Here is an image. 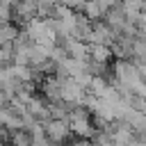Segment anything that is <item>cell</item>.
Instances as JSON below:
<instances>
[{"instance_id":"6da1fadb","label":"cell","mask_w":146,"mask_h":146,"mask_svg":"<svg viewBox=\"0 0 146 146\" xmlns=\"http://www.w3.org/2000/svg\"><path fill=\"white\" fill-rule=\"evenodd\" d=\"M66 121H68L71 132L78 139H94L96 132H98L96 130V123H94V116H91V112L87 107H71Z\"/></svg>"},{"instance_id":"3957f363","label":"cell","mask_w":146,"mask_h":146,"mask_svg":"<svg viewBox=\"0 0 146 146\" xmlns=\"http://www.w3.org/2000/svg\"><path fill=\"white\" fill-rule=\"evenodd\" d=\"M43 130H46V137L52 144H62L71 135V128H68V121L66 119H48L43 123Z\"/></svg>"},{"instance_id":"8992f818","label":"cell","mask_w":146,"mask_h":146,"mask_svg":"<svg viewBox=\"0 0 146 146\" xmlns=\"http://www.w3.org/2000/svg\"><path fill=\"white\" fill-rule=\"evenodd\" d=\"M112 48L110 46H89V59L100 64V66H107L110 59H112Z\"/></svg>"},{"instance_id":"52a82bcc","label":"cell","mask_w":146,"mask_h":146,"mask_svg":"<svg viewBox=\"0 0 146 146\" xmlns=\"http://www.w3.org/2000/svg\"><path fill=\"white\" fill-rule=\"evenodd\" d=\"M82 11H84V18H87V21H91V23H94V21H98V18H103V16L107 14V11H105L96 0H87V2H84V7H82Z\"/></svg>"},{"instance_id":"30bf717a","label":"cell","mask_w":146,"mask_h":146,"mask_svg":"<svg viewBox=\"0 0 146 146\" xmlns=\"http://www.w3.org/2000/svg\"><path fill=\"white\" fill-rule=\"evenodd\" d=\"M68 146H94V141H91V139H75V141H71Z\"/></svg>"},{"instance_id":"ba28073f","label":"cell","mask_w":146,"mask_h":146,"mask_svg":"<svg viewBox=\"0 0 146 146\" xmlns=\"http://www.w3.org/2000/svg\"><path fill=\"white\" fill-rule=\"evenodd\" d=\"M9 141H11V146H32V135L27 130H16V132H11Z\"/></svg>"},{"instance_id":"277c9868","label":"cell","mask_w":146,"mask_h":146,"mask_svg":"<svg viewBox=\"0 0 146 146\" xmlns=\"http://www.w3.org/2000/svg\"><path fill=\"white\" fill-rule=\"evenodd\" d=\"M62 80H64V78H57V75H46V78L41 80L39 87H41L43 100H46L48 105L62 100Z\"/></svg>"},{"instance_id":"7a4b0ae2","label":"cell","mask_w":146,"mask_h":146,"mask_svg":"<svg viewBox=\"0 0 146 146\" xmlns=\"http://www.w3.org/2000/svg\"><path fill=\"white\" fill-rule=\"evenodd\" d=\"M116 36H119V34H116L107 23H94L91 30L87 32L84 41H87L89 46H110V48H112V43L116 41Z\"/></svg>"},{"instance_id":"9c48e42d","label":"cell","mask_w":146,"mask_h":146,"mask_svg":"<svg viewBox=\"0 0 146 146\" xmlns=\"http://www.w3.org/2000/svg\"><path fill=\"white\" fill-rule=\"evenodd\" d=\"M128 146H146V137H139V135H135V137H132V141H130Z\"/></svg>"},{"instance_id":"5b68a950","label":"cell","mask_w":146,"mask_h":146,"mask_svg":"<svg viewBox=\"0 0 146 146\" xmlns=\"http://www.w3.org/2000/svg\"><path fill=\"white\" fill-rule=\"evenodd\" d=\"M62 48L66 50L68 57H73V59H82V62H89V43H87V41H82V39H66Z\"/></svg>"}]
</instances>
